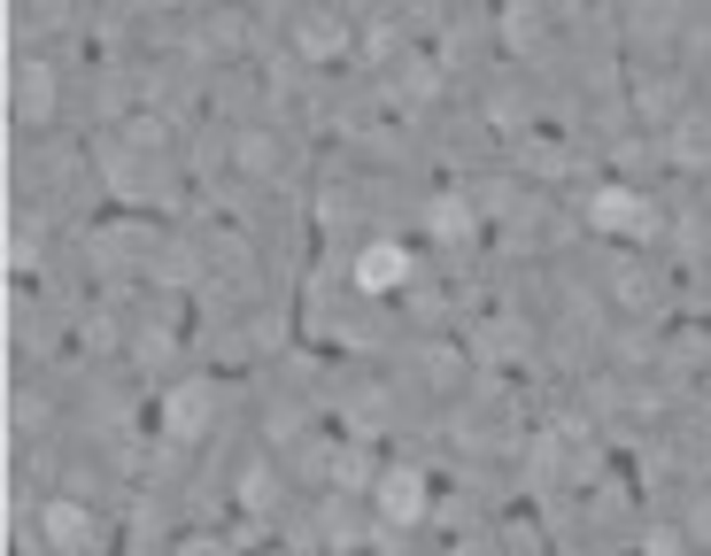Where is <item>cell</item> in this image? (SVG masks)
<instances>
[{
    "label": "cell",
    "mask_w": 711,
    "mask_h": 556,
    "mask_svg": "<svg viewBox=\"0 0 711 556\" xmlns=\"http://www.w3.org/2000/svg\"><path fill=\"white\" fill-rule=\"evenodd\" d=\"M364 287H372V294L402 287V247H372V255H364Z\"/></svg>",
    "instance_id": "cell-1"
}]
</instances>
